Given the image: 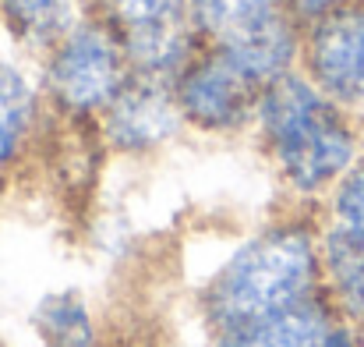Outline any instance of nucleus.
Listing matches in <instances>:
<instances>
[{
    "label": "nucleus",
    "instance_id": "39448f33",
    "mask_svg": "<svg viewBox=\"0 0 364 347\" xmlns=\"http://www.w3.org/2000/svg\"><path fill=\"white\" fill-rule=\"evenodd\" d=\"M195 0H100V18L121 39L134 75L177 78L202 50Z\"/></svg>",
    "mask_w": 364,
    "mask_h": 347
},
{
    "label": "nucleus",
    "instance_id": "dca6fc26",
    "mask_svg": "<svg viewBox=\"0 0 364 347\" xmlns=\"http://www.w3.org/2000/svg\"><path fill=\"white\" fill-rule=\"evenodd\" d=\"M326 347H364V330L354 326V323H347V319H340V323L333 326Z\"/></svg>",
    "mask_w": 364,
    "mask_h": 347
},
{
    "label": "nucleus",
    "instance_id": "ddd939ff",
    "mask_svg": "<svg viewBox=\"0 0 364 347\" xmlns=\"http://www.w3.org/2000/svg\"><path fill=\"white\" fill-rule=\"evenodd\" d=\"M32 330L46 347H92L96 323L78 291H53L32 312Z\"/></svg>",
    "mask_w": 364,
    "mask_h": 347
},
{
    "label": "nucleus",
    "instance_id": "f257e3e1",
    "mask_svg": "<svg viewBox=\"0 0 364 347\" xmlns=\"http://www.w3.org/2000/svg\"><path fill=\"white\" fill-rule=\"evenodd\" d=\"M315 294H322V224L290 217L230 252L202 291V319L216 341Z\"/></svg>",
    "mask_w": 364,
    "mask_h": 347
},
{
    "label": "nucleus",
    "instance_id": "1a4fd4ad",
    "mask_svg": "<svg viewBox=\"0 0 364 347\" xmlns=\"http://www.w3.org/2000/svg\"><path fill=\"white\" fill-rule=\"evenodd\" d=\"M336 323H340V312L333 309V301L326 294H315L255 326L216 337L213 347H326Z\"/></svg>",
    "mask_w": 364,
    "mask_h": 347
},
{
    "label": "nucleus",
    "instance_id": "0eeeda50",
    "mask_svg": "<svg viewBox=\"0 0 364 347\" xmlns=\"http://www.w3.org/2000/svg\"><path fill=\"white\" fill-rule=\"evenodd\" d=\"M301 71L333 103L364 114V0H347L304 29Z\"/></svg>",
    "mask_w": 364,
    "mask_h": 347
},
{
    "label": "nucleus",
    "instance_id": "f03ea898",
    "mask_svg": "<svg viewBox=\"0 0 364 347\" xmlns=\"http://www.w3.org/2000/svg\"><path fill=\"white\" fill-rule=\"evenodd\" d=\"M255 124L279 181L304 202H326L364 152L361 117L333 103L301 68L262 89Z\"/></svg>",
    "mask_w": 364,
    "mask_h": 347
},
{
    "label": "nucleus",
    "instance_id": "9d476101",
    "mask_svg": "<svg viewBox=\"0 0 364 347\" xmlns=\"http://www.w3.org/2000/svg\"><path fill=\"white\" fill-rule=\"evenodd\" d=\"M322 294L340 319L364 330V241L322 220Z\"/></svg>",
    "mask_w": 364,
    "mask_h": 347
},
{
    "label": "nucleus",
    "instance_id": "423d86ee",
    "mask_svg": "<svg viewBox=\"0 0 364 347\" xmlns=\"http://www.w3.org/2000/svg\"><path fill=\"white\" fill-rule=\"evenodd\" d=\"M262 89L265 86L251 78L241 64L205 46L173 78V93H177L184 124L205 135H234L247 124H255Z\"/></svg>",
    "mask_w": 364,
    "mask_h": 347
},
{
    "label": "nucleus",
    "instance_id": "f3484780",
    "mask_svg": "<svg viewBox=\"0 0 364 347\" xmlns=\"http://www.w3.org/2000/svg\"><path fill=\"white\" fill-rule=\"evenodd\" d=\"M0 185H4V170H0Z\"/></svg>",
    "mask_w": 364,
    "mask_h": 347
},
{
    "label": "nucleus",
    "instance_id": "4468645a",
    "mask_svg": "<svg viewBox=\"0 0 364 347\" xmlns=\"http://www.w3.org/2000/svg\"><path fill=\"white\" fill-rule=\"evenodd\" d=\"M326 224L364 241V152L326 199Z\"/></svg>",
    "mask_w": 364,
    "mask_h": 347
},
{
    "label": "nucleus",
    "instance_id": "f8f14e48",
    "mask_svg": "<svg viewBox=\"0 0 364 347\" xmlns=\"http://www.w3.org/2000/svg\"><path fill=\"white\" fill-rule=\"evenodd\" d=\"M85 18V0H0L4 29L39 53H50Z\"/></svg>",
    "mask_w": 364,
    "mask_h": 347
},
{
    "label": "nucleus",
    "instance_id": "6e6552de",
    "mask_svg": "<svg viewBox=\"0 0 364 347\" xmlns=\"http://www.w3.org/2000/svg\"><path fill=\"white\" fill-rule=\"evenodd\" d=\"M184 114L170 78L134 75L121 86L114 103L100 114V138L121 156H149L181 135Z\"/></svg>",
    "mask_w": 364,
    "mask_h": 347
},
{
    "label": "nucleus",
    "instance_id": "20e7f679",
    "mask_svg": "<svg viewBox=\"0 0 364 347\" xmlns=\"http://www.w3.org/2000/svg\"><path fill=\"white\" fill-rule=\"evenodd\" d=\"M127 78L131 64L121 39L96 14L46 53L43 96L71 120H100Z\"/></svg>",
    "mask_w": 364,
    "mask_h": 347
},
{
    "label": "nucleus",
    "instance_id": "7ed1b4c3",
    "mask_svg": "<svg viewBox=\"0 0 364 347\" xmlns=\"http://www.w3.org/2000/svg\"><path fill=\"white\" fill-rule=\"evenodd\" d=\"M191 14L198 43L227 53L262 86L301 68L304 25L287 0H195Z\"/></svg>",
    "mask_w": 364,
    "mask_h": 347
},
{
    "label": "nucleus",
    "instance_id": "2eb2a0df",
    "mask_svg": "<svg viewBox=\"0 0 364 347\" xmlns=\"http://www.w3.org/2000/svg\"><path fill=\"white\" fill-rule=\"evenodd\" d=\"M290 4V11L297 14V21L308 29L311 21H318V18H326V14H333L336 7H343L347 0H287Z\"/></svg>",
    "mask_w": 364,
    "mask_h": 347
},
{
    "label": "nucleus",
    "instance_id": "9b49d317",
    "mask_svg": "<svg viewBox=\"0 0 364 347\" xmlns=\"http://www.w3.org/2000/svg\"><path fill=\"white\" fill-rule=\"evenodd\" d=\"M43 100V86H36L21 68L0 61V170L14 167L28 152Z\"/></svg>",
    "mask_w": 364,
    "mask_h": 347
}]
</instances>
